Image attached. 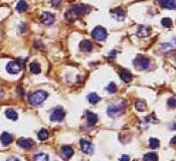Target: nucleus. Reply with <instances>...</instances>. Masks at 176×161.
<instances>
[{
    "label": "nucleus",
    "instance_id": "nucleus-2",
    "mask_svg": "<svg viewBox=\"0 0 176 161\" xmlns=\"http://www.w3.org/2000/svg\"><path fill=\"white\" fill-rule=\"evenodd\" d=\"M47 98V93L44 91H36L33 94L30 95L29 103L32 106H38L43 103L45 99Z\"/></svg>",
    "mask_w": 176,
    "mask_h": 161
},
{
    "label": "nucleus",
    "instance_id": "nucleus-11",
    "mask_svg": "<svg viewBox=\"0 0 176 161\" xmlns=\"http://www.w3.org/2000/svg\"><path fill=\"white\" fill-rule=\"evenodd\" d=\"M80 49L82 52H91L93 49V43H91L90 40H82L80 43Z\"/></svg>",
    "mask_w": 176,
    "mask_h": 161
},
{
    "label": "nucleus",
    "instance_id": "nucleus-12",
    "mask_svg": "<svg viewBox=\"0 0 176 161\" xmlns=\"http://www.w3.org/2000/svg\"><path fill=\"white\" fill-rule=\"evenodd\" d=\"M86 119H87V122H88V124H89L90 126H94L96 123H97V121H98V117H97V115L94 114V113H92V112H88L86 113Z\"/></svg>",
    "mask_w": 176,
    "mask_h": 161
},
{
    "label": "nucleus",
    "instance_id": "nucleus-14",
    "mask_svg": "<svg viewBox=\"0 0 176 161\" xmlns=\"http://www.w3.org/2000/svg\"><path fill=\"white\" fill-rule=\"evenodd\" d=\"M12 135H11V134H9V133H7V132H4L1 135V137H0V140H1V142H2V144L3 145H8V144H10L11 142H12Z\"/></svg>",
    "mask_w": 176,
    "mask_h": 161
},
{
    "label": "nucleus",
    "instance_id": "nucleus-15",
    "mask_svg": "<svg viewBox=\"0 0 176 161\" xmlns=\"http://www.w3.org/2000/svg\"><path fill=\"white\" fill-rule=\"evenodd\" d=\"M62 154L66 159L71 158L74 154V149L70 146H63L62 147Z\"/></svg>",
    "mask_w": 176,
    "mask_h": 161
},
{
    "label": "nucleus",
    "instance_id": "nucleus-16",
    "mask_svg": "<svg viewBox=\"0 0 176 161\" xmlns=\"http://www.w3.org/2000/svg\"><path fill=\"white\" fill-rule=\"evenodd\" d=\"M120 76L125 83H130V82H131V80H132L131 72H130L129 71H127V70H122L120 72Z\"/></svg>",
    "mask_w": 176,
    "mask_h": 161
},
{
    "label": "nucleus",
    "instance_id": "nucleus-20",
    "mask_svg": "<svg viewBox=\"0 0 176 161\" xmlns=\"http://www.w3.org/2000/svg\"><path fill=\"white\" fill-rule=\"evenodd\" d=\"M88 100H89V102L91 103V104H97L98 102H100L101 98L99 97L97 94L91 93V94L88 95Z\"/></svg>",
    "mask_w": 176,
    "mask_h": 161
},
{
    "label": "nucleus",
    "instance_id": "nucleus-21",
    "mask_svg": "<svg viewBox=\"0 0 176 161\" xmlns=\"http://www.w3.org/2000/svg\"><path fill=\"white\" fill-rule=\"evenodd\" d=\"M27 8H28L27 3H26L24 0H21V1H19L17 3V5H16V10L19 11V12H23V11H25Z\"/></svg>",
    "mask_w": 176,
    "mask_h": 161
},
{
    "label": "nucleus",
    "instance_id": "nucleus-7",
    "mask_svg": "<svg viewBox=\"0 0 176 161\" xmlns=\"http://www.w3.org/2000/svg\"><path fill=\"white\" fill-rule=\"evenodd\" d=\"M55 15L51 12H43L40 16V20L44 25H51L55 22Z\"/></svg>",
    "mask_w": 176,
    "mask_h": 161
},
{
    "label": "nucleus",
    "instance_id": "nucleus-6",
    "mask_svg": "<svg viewBox=\"0 0 176 161\" xmlns=\"http://www.w3.org/2000/svg\"><path fill=\"white\" fill-rule=\"evenodd\" d=\"M64 116H66V113L63 108H56L53 110V112L51 115V120L53 122H60L63 120Z\"/></svg>",
    "mask_w": 176,
    "mask_h": 161
},
{
    "label": "nucleus",
    "instance_id": "nucleus-23",
    "mask_svg": "<svg viewBox=\"0 0 176 161\" xmlns=\"http://www.w3.org/2000/svg\"><path fill=\"white\" fill-rule=\"evenodd\" d=\"M48 138V132L45 129H41L39 132H38V139L41 141L47 140Z\"/></svg>",
    "mask_w": 176,
    "mask_h": 161
},
{
    "label": "nucleus",
    "instance_id": "nucleus-1",
    "mask_svg": "<svg viewBox=\"0 0 176 161\" xmlns=\"http://www.w3.org/2000/svg\"><path fill=\"white\" fill-rule=\"evenodd\" d=\"M125 108H126V103L124 101H121L120 103H118V104L110 105L108 107V109H107V113H108V115L111 117H117L124 112Z\"/></svg>",
    "mask_w": 176,
    "mask_h": 161
},
{
    "label": "nucleus",
    "instance_id": "nucleus-22",
    "mask_svg": "<svg viewBox=\"0 0 176 161\" xmlns=\"http://www.w3.org/2000/svg\"><path fill=\"white\" fill-rule=\"evenodd\" d=\"M29 68L33 74H39L40 72V67L37 63H31L29 64Z\"/></svg>",
    "mask_w": 176,
    "mask_h": 161
},
{
    "label": "nucleus",
    "instance_id": "nucleus-18",
    "mask_svg": "<svg viewBox=\"0 0 176 161\" xmlns=\"http://www.w3.org/2000/svg\"><path fill=\"white\" fill-rule=\"evenodd\" d=\"M150 34V28L146 27V26H140L138 31H137V35L139 37H145Z\"/></svg>",
    "mask_w": 176,
    "mask_h": 161
},
{
    "label": "nucleus",
    "instance_id": "nucleus-26",
    "mask_svg": "<svg viewBox=\"0 0 176 161\" xmlns=\"http://www.w3.org/2000/svg\"><path fill=\"white\" fill-rule=\"evenodd\" d=\"M157 159H158V156L156 155L155 153H147L146 155H144V160L146 161H154Z\"/></svg>",
    "mask_w": 176,
    "mask_h": 161
},
{
    "label": "nucleus",
    "instance_id": "nucleus-25",
    "mask_svg": "<svg viewBox=\"0 0 176 161\" xmlns=\"http://www.w3.org/2000/svg\"><path fill=\"white\" fill-rule=\"evenodd\" d=\"M159 140L157 139H155V138H151L150 140H149V146H150V148L152 149H156V148H158L159 147Z\"/></svg>",
    "mask_w": 176,
    "mask_h": 161
},
{
    "label": "nucleus",
    "instance_id": "nucleus-5",
    "mask_svg": "<svg viewBox=\"0 0 176 161\" xmlns=\"http://www.w3.org/2000/svg\"><path fill=\"white\" fill-rule=\"evenodd\" d=\"M150 66V62L147 59H144V57H138L134 60V67H135L137 70H146Z\"/></svg>",
    "mask_w": 176,
    "mask_h": 161
},
{
    "label": "nucleus",
    "instance_id": "nucleus-35",
    "mask_svg": "<svg viewBox=\"0 0 176 161\" xmlns=\"http://www.w3.org/2000/svg\"><path fill=\"white\" fill-rule=\"evenodd\" d=\"M171 143H173V144H176V136L173 137V139L171 140Z\"/></svg>",
    "mask_w": 176,
    "mask_h": 161
},
{
    "label": "nucleus",
    "instance_id": "nucleus-32",
    "mask_svg": "<svg viewBox=\"0 0 176 161\" xmlns=\"http://www.w3.org/2000/svg\"><path fill=\"white\" fill-rule=\"evenodd\" d=\"M66 18L68 19V21L72 20V15L71 13V11H67V12H66Z\"/></svg>",
    "mask_w": 176,
    "mask_h": 161
},
{
    "label": "nucleus",
    "instance_id": "nucleus-28",
    "mask_svg": "<svg viewBox=\"0 0 176 161\" xmlns=\"http://www.w3.org/2000/svg\"><path fill=\"white\" fill-rule=\"evenodd\" d=\"M162 25L164 26V27H170V26L172 25V20L170 18H163L162 21H161Z\"/></svg>",
    "mask_w": 176,
    "mask_h": 161
},
{
    "label": "nucleus",
    "instance_id": "nucleus-27",
    "mask_svg": "<svg viewBox=\"0 0 176 161\" xmlns=\"http://www.w3.org/2000/svg\"><path fill=\"white\" fill-rule=\"evenodd\" d=\"M106 90H107V92H108V93L114 94V93H116L117 87H116V85H115L114 83H111V84H109V86L106 88Z\"/></svg>",
    "mask_w": 176,
    "mask_h": 161
},
{
    "label": "nucleus",
    "instance_id": "nucleus-10",
    "mask_svg": "<svg viewBox=\"0 0 176 161\" xmlns=\"http://www.w3.org/2000/svg\"><path fill=\"white\" fill-rule=\"evenodd\" d=\"M159 4L165 9H176L175 0H159Z\"/></svg>",
    "mask_w": 176,
    "mask_h": 161
},
{
    "label": "nucleus",
    "instance_id": "nucleus-24",
    "mask_svg": "<svg viewBox=\"0 0 176 161\" xmlns=\"http://www.w3.org/2000/svg\"><path fill=\"white\" fill-rule=\"evenodd\" d=\"M34 160L36 161H47L48 160V155L45 153H39L34 156Z\"/></svg>",
    "mask_w": 176,
    "mask_h": 161
},
{
    "label": "nucleus",
    "instance_id": "nucleus-3",
    "mask_svg": "<svg viewBox=\"0 0 176 161\" xmlns=\"http://www.w3.org/2000/svg\"><path fill=\"white\" fill-rule=\"evenodd\" d=\"M92 36H93L96 40L103 41L107 38V31L102 26H97V27L94 28L93 32H92Z\"/></svg>",
    "mask_w": 176,
    "mask_h": 161
},
{
    "label": "nucleus",
    "instance_id": "nucleus-8",
    "mask_svg": "<svg viewBox=\"0 0 176 161\" xmlns=\"http://www.w3.org/2000/svg\"><path fill=\"white\" fill-rule=\"evenodd\" d=\"M81 148L84 153L86 154H92L94 152V146L90 141H87L85 139L81 140Z\"/></svg>",
    "mask_w": 176,
    "mask_h": 161
},
{
    "label": "nucleus",
    "instance_id": "nucleus-13",
    "mask_svg": "<svg viewBox=\"0 0 176 161\" xmlns=\"http://www.w3.org/2000/svg\"><path fill=\"white\" fill-rule=\"evenodd\" d=\"M72 8L74 10V12L78 15H84L88 12L87 6H85V5H74Z\"/></svg>",
    "mask_w": 176,
    "mask_h": 161
},
{
    "label": "nucleus",
    "instance_id": "nucleus-17",
    "mask_svg": "<svg viewBox=\"0 0 176 161\" xmlns=\"http://www.w3.org/2000/svg\"><path fill=\"white\" fill-rule=\"evenodd\" d=\"M111 13L114 15V17L117 19V20H124L125 19V12L122 9H116V10H112Z\"/></svg>",
    "mask_w": 176,
    "mask_h": 161
},
{
    "label": "nucleus",
    "instance_id": "nucleus-4",
    "mask_svg": "<svg viewBox=\"0 0 176 161\" xmlns=\"http://www.w3.org/2000/svg\"><path fill=\"white\" fill-rule=\"evenodd\" d=\"M21 64L18 60H12V62L8 63V64L6 66V71L9 74H18L21 71Z\"/></svg>",
    "mask_w": 176,
    "mask_h": 161
},
{
    "label": "nucleus",
    "instance_id": "nucleus-31",
    "mask_svg": "<svg viewBox=\"0 0 176 161\" xmlns=\"http://www.w3.org/2000/svg\"><path fill=\"white\" fill-rule=\"evenodd\" d=\"M60 2L62 0H51V4L53 7H59L60 5Z\"/></svg>",
    "mask_w": 176,
    "mask_h": 161
},
{
    "label": "nucleus",
    "instance_id": "nucleus-29",
    "mask_svg": "<svg viewBox=\"0 0 176 161\" xmlns=\"http://www.w3.org/2000/svg\"><path fill=\"white\" fill-rule=\"evenodd\" d=\"M135 107H136V109L138 111H144L145 109H146V106H145L144 102H137Z\"/></svg>",
    "mask_w": 176,
    "mask_h": 161
},
{
    "label": "nucleus",
    "instance_id": "nucleus-30",
    "mask_svg": "<svg viewBox=\"0 0 176 161\" xmlns=\"http://www.w3.org/2000/svg\"><path fill=\"white\" fill-rule=\"evenodd\" d=\"M167 104L170 108H176V99L175 98H170L167 101Z\"/></svg>",
    "mask_w": 176,
    "mask_h": 161
},
{
    "label": "nucleus",
    "instance_id": "nucleus-9",
    "mask_svg": "<svg viewBox=\"0 0 176 161\" xmlns=\"http://www.w3.org/2000/svg\"><path fill=\"white\" fill-rule=\"evenodd\" d=\"M17 145L23 149H30L34 146V141L31 139H23V138H20V139L17 140Z\"/></svg>",
    "mask_w": 176,
    "mask_h": 161
},
{
    "label": "nucleus",
    "instance_id": "nucleus-34",
    "mask_svg": "<svg viewBox=\"0 0 176 161\" xmlns=\"http://www.w3.org/2000/svg\"><path fill=\"white\" fill-rule=\"evenodd\" d=\"M121 160H129V157H128V156H126V155H123V156H122Z\"/></svg>",
    "mask_w": 176,
    "mask_h": 161
},
{
    "label": "nucleus",
    "instance_id": "nucleus-33",
    "mask_svg": "<svg viewBox=\"0 0 176 161\" xmlns=\"http://www.w3.org/2000/svg\"><path fill=\"white\" fill-rule=\"evenodd\" d=\"M116 53H117L116 51H112L109 53V57H110V59H115V56H116Z\"/></svg>",
    "mask_w": 176,
    "mask_h": 161
},
{
    "label": "nucleus",
    "instance_id": "nucleus-19",
    "mask_svg": "<svg viewBox=\"0 0 176 161\" xmlns=\"http://www.w3.org/2000/svg\"><path fill=\"white\" fill-rule=\"evenodd\" d=\"M5 115H6L7 118L10 119V120H13V121L17 120V118H18L17 113L15 112L13 109H7V110L5 111Z\"/></svg>",
    "mask_w": 176,
    "mask_h": 161
}]
</instances>
